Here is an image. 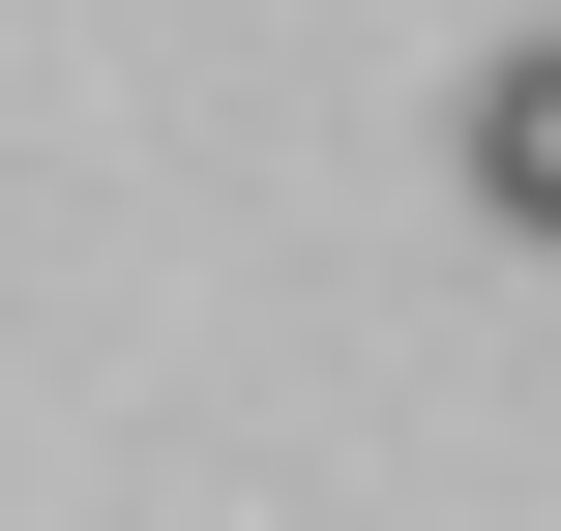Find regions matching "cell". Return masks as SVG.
<instances>
[{
	"mask_svg": "<svg viewBox=\"0 0 561 531\" xmlns=\"http://www.w3.org/2000/svg\"><path fill=\"white\" fill-rule=\"evenodd\" d=\"M473 207L561 236V30H533V59H473Z\"/></svg>",
	"mask_w": 561,
	"mask_h": 531,
	"instance_id": "cell-1",
	"label": "cell"
}]
</instances>
